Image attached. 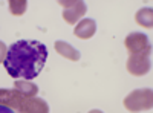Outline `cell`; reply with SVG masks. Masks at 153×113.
<instances>
[{
  "instance_id": "cell-1",
  "label": "cell",
  "mask_w": 153,
  "mask_h": 113,
  "mask_svg": "<svg viewBox=\"0 0 153 113\" xmlns=\"http://www.w3.org/2000/svg\"><path fill=\"white\" fill-rule=\"evenodd\" d=\"M48 49L37 40H19L8 47L3 66L9 77L29 81L38 77L45 67Z\"/></svg>"
},
{
  "instance_id": "cell-2",
  "label": "cell",
  "mask_w": 153,
  "mask_h": 113,
  "mask_svg": "<svg viewBox=\"0 0 153 113\" xmlns=\"http://www.w3.org/2000/svg\"><path fill=\"white\" fill-rule=\"evenodd\" d=\"M0 104L16 113H49V106L42 98H28L16 89H0Z\"/></svg>"
},
{
  "instance_id": "cell-3",
  "label": "cell",
  "mask_w": 153,
  "mask_h": 113,
  "mask_svg": "<svg viewBox=\"0 0 153 113\" xmlns=\"http://www.w3.org/2000/svg\"><path fill=\"white\" fill-rule=\"evenodd\" d=\"M124 107L132 113L150 110L153 107V92H152V89H141V90L130 92L124 98Z\"/></svg>"
},
{
  "instance_id": "cell-4",
  "label": "cell",
  "mask_w": 153,
  "mask_h": 113,
  "mask_svg": "<svg viewBox=\"0 0 153 113\" xmlns=\"http://www.w3.org/2000/svg\"><path fill=\"white\" fill-rule=\"evenodd\" d=\"M150 55H152V49L150 51H144V52H138V54H130L129 60H127V64H126L127 72L133 75V77L146 75L152 67Z\"/></svg>"
},
{
  "instance_id": "cell-5",
  "label": "cell",
  "mask_w": 153,
  "mask_h": 113,
  "mask_svg": "<svg viewBox=\"0 0 153 113\" xmlns=\"http://www.w3.org/2000/svg\"><path fill=\"white\" fill-rule=\"evenodd\" d=\"M58 5L63 6V18L69 24L78 23L86 14V3L83 0H60Z\"/></svg>"
},
{
  "instance_id": "cell-6",
  "label": "cell",
  "mask_w": 153,
  "mask_h": 113,
  "mask_svg": "<svg viewBox=\"0 0 153 113\" xmlns=\"http://www.w3.org/2000/svg\"><path fill=\"white\" fill-rule=\"evenodd\" d=\"M124 46L127 49L129 54H138V52H144V51H150L152 44L150 40L147 38V35L143 32H132L126 37L124 40Z\"/></svg>"
},
{
  "instance_id": "cell-7",
  "label": "cell",
  "mask_w": 153,
  "mask_h": 113,
  "mask_svg": "<svg viewBox=\"0 0 153 113\" xmlns=\"http://www.w3.org/2000/svg\"><path fill=\"white\" fill-rule=\"evenodd\" d=\"M97 32V23L92 18H83L76 23V26L74 29L75 37H78L81 40H89L92 38L94 34Z\"/></svg>"
},
{
  "instance_id": "cell-8",
  "label": "cell",
  "mask_w": 153,
  "mask_h": 113,
  "mask_svg": "<svg viewBox=\"0 0 153 113\" xmlns=\"http://www.w3.org/2000/svg\"><path fill=\"white\" fill-rule=\"evenodd\" d=\"M54 47H55V51H57L61 57H65V58H68V60L78 61L80 57H81L80 52L76 51L75 47H72L69 43H66V41H55Z\"/></svg>"
},
{
  "instance_id": "cell-9",
  "label": "cell",
  "mask_w": 153,
  "mask_h": 113,
  "mask_svg": "<svg viewBox=\"0 0 153 113\" xmlns=\"http://www.w3.org/2000/svg\"><path fill=\"white\" fill-rule=\"evenodd\" d=\"M14 89H16L19 93L28 96V98H34V96H37V93H38V87H37L34 83H31V81H23V80H17V81L14 83Z\"/></svg>"
},
{
  "instance_id": "cell-10",
  "label": "cell",
  "mask_w": 153,
  "mask_h": 113,
  "mask_svg": "<svg viewBox=\"0 0 153 113\" xmlns=\"http://www.w3.org/2000/svg\"><path fill=\"white\" fill-rule=\"evenodd\" d=\"M135 20H136V23L139 24V26L150 29L153 26V11H152V8L139 9L135 14Z\"/></svg>"
},
{
  "instance_id": "cell-11",
  "label": "cell",
  "mask_w": 153,
  "mask_h": 113,
  "mask_svg": "<svg viewBox=\"0 0 153 113\" xmlns=\"http://www.w3.org/2000/svg\"><path fill=\"white\" fill-rule=\"evenodd\" d=\"M9 12L12 16H23L28 8L26 0H9Z\"/></svg>"
},
{
  "instance_id": "cell-12",
  "label": "cell",
  "mask_w": 153,
  "mask_h": 113,
  "mask_svg": "<svg viewBox=\"0 0 153 113\" xmlns=\"http://www.w3.org/2000/svg\"><path fill=\"white\" fill-rule=\"evenodd\" d=\"M6 54H8V47L3 41H0V63H3L5 58H6Z\"/></svg>"
},
{
  "instance_id": "cell-13",
  "label": "cell",
  "mask_w": 153,
  "mask_h": 113,
  "mask_svg": "<svg viewBox=\"0 0 153 113\" xmlns=\"http://www.w3.org/2000/svg\"><path fill=\"white\" fill-rule=\"evenodd\" d=\"M0 113H16V112H14V110H11L9 107H5V106L0 104Z\"/></svg>"
},
{
  "instance_id": "cell-14",
  "label": "cell",
  "mask_w": 153,
  "mask_h": 113,
  "mask_svg": "<svg viewBox=\"0 0 153 113\" xmlns=\"http://www.w3.org/2000/svg\"><path fill=\"white\" fill-rule=\"evenodd\" d=\"M89 113H103V112H100V110H91Z\"/></svg>"
}]
</instances>
